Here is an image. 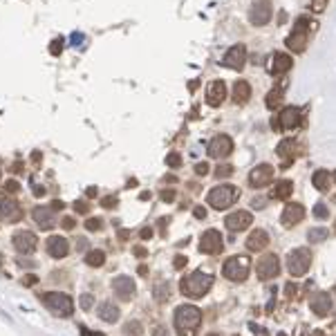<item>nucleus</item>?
Wrapping results in <instances>:
<instances>
[{
  "mask_svg": "<svg viewBox=\"0 0 336 336\" xmlns=\"http://www.w3.org/2000/svg\"><path fill=\"white\" fill-rule=\"evenodd\" d=\"M175 329L177 336H195L197 327L202 325V311L195 305H180L175 309Z\"/></svg>",
  "mask_w": 336,
  "mask_h": 336,
  "instance_id": "1",
  "label": "nucleus"
},
{
  "mask_svg": "<svg viewBox=\"0 0 336 336\" xmlns=\"http://www.w3.org/2000/svg\"><path fill=\"white\" fill-rule=\"evenodd\" d=\"M213 287V276L211 274H204V271H195V274L191 276H184V278L180 280V292L182 296L186 298H204L209 289Z\"/></svg>",
  "mask_w": 336,
  "mask_h": 336,
  "instance_id": "2",
  "label": "nucleus"
},
{
  "mask_svg": "<svg viewBox=\"0 0 336 336\" xmlns=\"http://www.w3.org/2000/svg\"><path fill=\"white\" fill-rule=\"evenodd\" d=\"M40 300L47 309L52 311L54 316H72L74 311V300L68 296V294H61V292H47V294H40Z\"/></svg>",
  "mask_w": 336,
  "mask_h": 336,
  "instance_id": "3",
  "label": "nucleus"
},
{
  "mask_svg": "<svg viewBox=\"0 0 336 336\" xmlns=\"http://www.w3.org/2000/svg\"><path fill=\"white\" fill-rule=\"evenodd\" d=\"M316 23H311L309 18H305V16H300L296 20V25H294V32L287 36V47H289L292 52H305V47L309 43V29H314Z\"/></svg>",
  "mask_w": 336,
  "mask_h": 336,
  "instance_id": "4",
  "label": "nucleus"
},
{
  "mask_svg": "<svg viewBox=\"0 0 336 336\" xmlns=\"http://www.w3.org/2000/svg\"><path fill=\"white\" fill-rule=\"evenodd\" d=\"M251 271V260L247 256H233L222 264V274L231 282H244Z\"/></svg>",
  "mask_w": 336,
  "mask_h": 336,
  "instance_id": "5",
  "label": "nucleus"
},
{
  "mask_svg": "<svg viewBox=\"0 0 336 336\" xmlns=\"http://www.w3.org/2000/svg\"><path fill=\"white\" fill-rule=\"evenodd\" d=\"M311 267V251L307 247H298L294 249L289 256H287V271L294 276V278H300L305 276Z\"/></svg>",
  "mask_w": 336,
  "mask_h": 336,
  "instance_id": "6",
  "label": "nucleus"
},
{
  "mask_svg": "<svg viewBox=\"0 0 336 336\" xmlns=\"http://www.w3.org/2000/svg\"><path fill=\"white\" fill-rule=\"evenodd\" d=\"M235 197H238V188L231 186V184H222V186H215L213 191L209 193L206 202L213 206L215 211H224L235 202Z\"/></svg>",
  "mask_w": 336,
  "mask_h": 336,
  "instance_id": "7",
  "label": "nucleus"
},
{
  "mask_svg": "<svg viewBox=\"0 0 336 336\" xmlns=\"http://www.w3.org/2000/svg\"><path fill=\"white\" fill-rule=\"evenodd\" d=\"M300 121H303V110L298 105H287V108H282L278 119H274V128H278V130H294V128L300 126Z\"/></svg>",
  "mask_w": 336,
  "mask_h": 336,
  "instance_id": "8",
  "label": "nucleus"
},
{
  "mask_svg": "<svg viewBox=\"0 0 336 336\" xmlns=\"http://www.w3.org/2000/svg\"><path fill=\"white\" fill-rule=\"evenodd\" d=\"M274 16V7H271V0H253L251 9H249V20L251 25L256 27H262L267 25Z\"/></svg>",
  "mask_w": 336,
  "mask_h": 336,
  "instance_id": "9",
  "label": "nucleus"
},
{
  "mask_svg": "<svg viewBox=\"0 0 336 336\" xmlns=\"http://www.w3.org/2000/svg\"><path fill=\"white\" fill-rule=\"evenodd\" d=\"M256 274L260 280H271L276 278V276L280 274V260L276 253H267V256H262L260 260L256 264Z\"/></svg>",
  "mask_w": 336,
  "mask_h": 336,
  "instance_id": "10",
  "label": "nucleus"
},
{
  "mask_svg": "<svg viewBox=\"0 0 336 336\" xmlns=\"http://www.w3.org/2000/svg\"><path fill=\"white\" fill-rule=\"evenodd\" d=\"M206 150H209V157L224 159L233 152V139L229 137V135H217V137H213L209 141V148Z\"/></svg>",
  "mask_w": 336,
  "mask_h": 336,
  "instance_id": "11",
  "label": "nucleus"
},
{
  "mask_svg": "<svg viewBox=\"0 0 336 336\" xmlns=\"http://www.w3.org/2000/svg\"><path fill=\"white\" fill-rule=\"evenodd\" d=\"M224 249L222 242V233L215 231V229H209V231L202 233V240H199V251L209 253V256H217Z\"/></svg>",
  "mask_w": 336,
  "mask_h": 336,
  "instance_id": "12",
  "label": "nucleus"
},
{
  "mask_svg": "<svg viewBox=\"0 0 336 336\" xmlns=\"http://www.w3.org/2000/svg\"><path fill=\"white\" fill-rule=\"evenodd\" d=\"M274 166L271 164H258L256 168L249 173V184L253 188H264L274 182Z\"/></svg>",
  "mask_w": 336,
  "mask_h": 336,
  "instance_id": "13",
  "label": "nucleus"
},
{
  "mask_svg": "<svg viewBox=\"0 0 336 336\" xmlns=\"http://www.w3.org/2000/svg\"><path fill=\"white\" fill-rule=\"evenodd\" d=\"M0 220L7 224H16L23 220V206L11 197L0 199Z\"/></svg>",
  "mask_w": 336,
  "mask_h": 336,
  "instance_id": "14",
  "label": "nucleus"
},
{
  "mask_svg": "<svg viewBox=\"0 0 336 336\" xmlns=\"http://www.w3.org/2000/svg\"><path fill=\"white\" fill-rule=\"evenodd\" d=\"M11 240H14L16 251L23 253V256H29V253H34V251H36V247H38V238H36V235H34L32 231H16Z\"/></svg>",
  "mask_w": 336,
  "mask_h": 336,
  "instance_id": "15",
  "label": "nucleus"
},
{
  "mask_svg": "<svg viewBox=\"0 0 336 336\" xmlns=\"http://www.w3.org/2000/svg\"><path fill=\"white\" fill-rule=\"evenodd\" d=\"M32 217L36 222V227L43 229V231H50V229L56 227V211L52 206H36L32 211Z\"/></svg>",
  "mask_w": 336,
  "mask_h": 336,
  "instance_id": "16",
  "label": "nucleus"
},
{
  "mask_svg": "<svg viewBox=\"0 0 336 336\" xmlns=\"http://www.w3.org/2000/svg\"><path fill=\"white\" fill-rule=\"evenodd\" d=\"M244 63H247V47L242 43L233 45L231 50L224 54V58H222V65L224 68H231V70H242Z\"/></svg>",
  "mask_w": 336,
  "mask_h": 336,
  "instance_id": "17",
  "label": "nucleus"
},
{
  "mask_svg": "<svg viewBox=\"0 0 336 336\" xmlns=\"http://www.w3.org/2000/svg\"><path fill=\"white\" fill-rule=\"evenodd\" d=\"M112 289H115L119 300H132L137 287H135V280L130 276H117V278L112 280Z\"/></svg>",
  "mask_w": 336,
  "mask_h": 336,
  "instance_id": "18",
  "label": "nucleus"
},
{
  "mask_svg": "<svg viewBox=\"0 0 336 336\" xmlns=\"http://www.w3.org/2000/svg\"><path fill=\"white\" fill-rule=\"evenodd\" d=\"M305 220V206L303 204H287L285 206V211H282V215H280V222H282V227H287V229H292V227H296V224H300Z\"/></svg>",
  "mask_w": 336,
  "mask_h": 336,
  "instance_id": "19",
  "label": "nucleus"
},
{
  "mask_svg": "<svg viewBox=\"0 0 336 336\" xmlns=\"http://www.w3.org/2000/svg\"><path fill=\"white\" fill-rule=\"evenodd\" d=\"M253 222V215L249 213V211H233L231 215L224 220V224H227L229 231L238 233V231H244V229H249Z\"/></svg>",
  "mask_w": 336,
  "mask_h": 336,
  "instance_id": "20",
  "label": "nucleus"
},
{
  "mask_svg": "<svg viewBox=\"0 0 336 336\" xmlns=\"http://www.w3.org/2000/svg\"><path fill=\"white\" fill-rule=\"evenodd\" d=\"M45 247H47V253H50L52 258H56V260H61V258H65L70 253V242L63 235H52Z\"/></svg>",
  "mask_w": 336,
  "mask_h": 336,
  "instance_id": "21",
  "label": "nucleus"
},
{
  "mask_svg": "<svg viewBox=\"0 0 336 336\" xmlns=\"http://www.w3.org/2000/svg\"><path fill=\"white\" fill-rule=\"evenodd\" d=\"M224 99H227V85H224V81H213V83L209 85V90H206V103H209L211 108H217V105H222Z\"/></svg>",
  "mask_w": 336,
  "mask_h": 336,
  "instance_id": "22",
  "label": "nucleus"
},
{
  "mask_svg": "<svg viewBox=\"0 0 336 336\" xmlns=\"http://www.w3.org/2000/svg\"><path fill=\"white\" fill-rule=\"evenodd\" d=\"M311 311H314L316 316H327L329 311H332V298H329L327 292H318L314 298H311Z\"/></svg>",
  "mask_w": 336,
  "mask_h": 336,
  "instance_id": "23",
  "label": "nucleus"
},
{
  "mask_svg": "<svg viewBox=\"0 0 336 336\" xmlns=\"http://www.w3.org/2000/svg\"><path fill=\"white\" fill-rule=\"evenodd\" d=\"M292 65H294V58L289 54H282V52H278V54L271 56L269 70H271V74H287L292 70Z\"/></svg>",
  "mask_w": 336,
  "mask_h": 336,
  "instance_id": "24",
  "label": "nucleus"
},
{
  "mask_svg": "<svg viewBox=\"0 0 336 336\" xmlns=\"http://www.w3.org/2000/svg\"><path fill=\"white\" fill-rule=\"evenodd\" d=\"M267 244H269V233L264 231V229H256V231H251V235L247 238V249L249 251H262Z\"/></svg>",
  "mask_w": 336,
  "mask_h": 336,
  "instance_id": "25",
  "label": "nucleus"
},
{
  "mask_svg": "<svg viewBox=\"0 0 336 336\" xmlns=\"http://www.w3.org/2000/svg\"><path fill=\"white\" fill-rule=\"evenodd\" d=\"M298 141H294V139H282L280 144H278V148H276V152H278V157H282L285 162H292V159H296L298 157Z\"/></svg>",
  "mask_w": 336,
  "mask_h": 336,
  "instance_id": "26",
  "label": "nucleus"
},
{
  "mask_svg": "<svg viewBox=\"0 0 336 336\" xmlns=\"http://www.w3.org/2000/svg\"><path fill=\"white\" fill-rule=\"evenodd\" d=\"M97 314H99V318H101V321H105V323H117V321H119V316H121V311H119V307H117L115 303L105 300V303L99 305Z\"/></svg>",
  "mask_w": 336,
  "mask_h": 336,
  "instance_id": "27",
  "label": "nucleus"
},
{
  "mask_svg": "<svg viewBox=\"0 0 336 336\" xmlns=\"http://www.w3.org/2000/svg\"><path fill=\"white\" fill-rule=\"evenodd\" d=\"M251 99V85L247 83V81H235L233 83V101L238 103V105H244L247 101Z\"/></svg>",
  "mask_w": 336,
  "mask_h": 336,
  "instance_id": "28",
  "label": "nucleus"
},
{
  "mask_svg": "<svg viewBox=\"0 0 336 336\" xmlns=\"http://www.w3.org/2000/svg\"><path fill=\"white\" fill-rule=\"evenodd\" d=\"M292 193H294V182H289V180L276 182V186L271 188V197L274 199H289Z\"/></svg>",
  "mask_w": 336,
  "mask_h": 336,
  "instance_id": "29",
  "label": "nucleus"
},
{
  "mask_svg": "<svg viewBox=\"0 0 336 336\" xmlns=\"http://www.w3.org/2000/svg\"><path fill=\"white\" fill-rule=\"evenodd\" d=\"M311 184L316 186V191H321V193H325L327 188H329V170H316L314 175H311Z\"/></svg>",
  "mask_w": 336,
  "mask_h": 336,
  "instance_id": "30",
  "label": "nucleus"
},
{
  "mask_svg": "<svg viewBox=\"0 0 336 336\" xmlns=\"http://www.w3.org/2000/svg\"><path fill=\"white\" fill-rule=\"evenodd\" d=\"M105 262V253L101 249H92L85 253V264L87 267H103Z\"/></svg>",
  "mask_w": 336,
  "mask_h": 336,
  "instance_id": "31",
  "label": "nucleus"
},
{
  "mask_svg": "<svg viewBox=\"0 0 336 336\" xmlns=\"http://www.w3.org/2000/svg\"><path fill=\"white\" fill-rule=\"evenodd\" d=\"M267 108L269 110H276L278 108V105L282 103V87H274V90H271L269 94H267Z\"/></svg>",
  "mask_w": 336,
  "mask_h": 336,
  "instance_id": "32",
  "label": "nucleus"
},
{
  "mask_svg": "<svg viewBox=\"0 0 336 336\" xmlns=\"http://www.w3.org/2000/svg\"><path fill=\"white\" fill-rule=\"evenodd\" d=\"M123 334L126 336H144V327H141L139 321H128L123 325Z\"/></svg>",
  "mask_w": 336,
  "mask_h": 336,
  "instance_id": "33",
  "label": "nucleus"
},
{
  "mask_svg": "<svg viewBox=\"0 0 336 336\" xmlns=\"http://www.w3.org/2000/svg\"><path fill=\"white\" fill-rule=\"evenodd\" d=\"M168 296H170L168 282H157V285H155V300H157V303H164Z\"/></svg>",
  "mask_w": 336,
  "mask_h": 336,
  "instance_id": "34",
  "label": "nucleus"
},
{
  "mask_svg": "<svg viewBox=\"0 0 336 336\" xmlns=\"http://www.w3.org/2000/svg\"><path fill=\"white\" fill-rule=\"evenodd\" d=\"M329 235L327 229H321V227H316V229H309V233H307V238H309V242H323Z\"/></svg>",
  "mask_w": 336,
  "mask_h": 336,
  "instance_id": "35",
  "label": "nucleus"
},
{
  "mask_svg": "<svg viewBox=\"0 0 336 336\" xmlns=\"http://www.w3.org/2000/svg\"><path fill=\"white\" fill-rule=\"evenodd\" d=\"M85 229H87V231H101V229H103V220H101V217H87Z\"/></svg>",
  "mask_w": 336,
  "mask_h": 336,
  "instance_id": "36",
  "label": "nucleus"
},
{
  "mask_svg": "<svg viewBox=\"0 0 336 336\" xmlns=\"http://www.w3.org/2000/svg\"><path fill=\"white\" fill-rule=\"evenodd\" d=\"M166 166H168V168H180V166H182V155H180V152H168Z\"/></svg>",
  "mask_w": 336,
  "mask_h": 336,
  "instance_id": "37",
  "label": "nucleus"
},
{
  "mask_svg": "<svg viewBox=\"0 0 336 336\" xmlns=\"http://www.w3.org/2000/svg\"><path fill=\"white\" fill-rule=\"evenodd\" d=\"M215 175H217V180L229 177V175H233V166H229V164H220L217 170H215Z\"/></svg>",
  "mask_w": 336,
  "mask_h": 336,
  "instance_id": "38",
  "label": "nucleus"
},
{
  "mask_svg": "<svg viewBox=\"0 0 336 336\" xmlns=\"http://www.w3.org/2000/svg\"><path fill=\"white\" fill-rule=\"evenodd\" d=\"M92 305H94V296H92V294H83V296H81V307L87 311Z\"/></svg>",
  "mask_w": 336,
  "mask_h": 336,
  "instance_id": "39",
  "label": "nucleus"
},
{
  "mask_svg": "<svg viewBox=\"0 0 336 336\" xmlns=\"http://www.w3.org/2000/svg\"><path fill=\"white\" fill-rule=\"evenodd\" d=\"M50 52L54 56H58L63 52V40H52V45H50Z\"/></svg>",
  "mask_w": 336,
  "mask_h": 336,
  "instance_id": "40",
  "label": "nucleus"
},
{
  "mask_svg": "<svg viewBox=\"0 0 336 336\" xmlns=\"http://www.w3.org/2000/svg\"><path fill=\"white\" fill-rule=\"evenodd\" d=\"M325 7H327V0H311V9H314L316 14H321Z\"/></svg>",
  "mask_w": 336,
  "mask_h": 336,
  "instance_id": "41",
  "label": "nucleus"
},
{
  "mask_svg": "<svg viewBox=\"0 0 336 336\" xmlns=\"http://www.w3.org/2000/svg\"><path fill=\"white\" fill-rule=\"evenodd\" d=\"M18 188H20V184L16 180H9L7 184H5V193H18Z\"/></svg>",
  "mask_w": 336,
  "mask_h": 336,
  "instance_id": "42",
  "label": "nucleus"
},
{
  "mask_svg": "<svg viewBox=\"0 0 336 336\" xmlns=\"http://www.w3.org/2000/svg\"><path fill=\"white\" fill-rule=\"evenodd\" d=\"M314 215H316V217H327V215H329L327 206H325V204H316V209H314Z\"/></svg>",
  "mask_w": 336,
  "mask_h": 336,
  "instance_id": "43",
  "label": "nucleus"
},
{
  "mask_svg": "<svg viewBox=\"0 0 336 336\" xmlns=\"http://www.w3.org/2000/svg\"><path fill=\"white\" fill-rule=\"evenodd\" d=\"M101 206H103V209H115V206H117V197H112V195L103 197L101 199Z\"/></svg>",
  "mask_w": 336,
  "mask_h": 336,
  "instance_id": "44",
  "label": "nucleus"
},
{
  "mask_svg": "<svg viewBox=\"0 0 336 336\" xmlns=\"http://www.w3.org/2000/svg\"><path fill=\"white\" fill-rule=\"evenodd\" d=\"M209 168H211V166H209L206 162H199L197 166H195V173H197V175H209Z\"/></svg>",
  "mask_w": 336,
  "mask_h": 336,
  "instance_id": "45",
  "label": "nucleus"
},
{
  "mask_svg": "<svg viewBox=\"0 0 336 336\" xmlns=\"http://www.w3.org/2000/svg\"><path fill=\"white\" fill-rule=\"evenodd\" d=\"M184 264H186V258L184 256H175V260H173V267L175 269H184Z\"/></svg>",
  "mask_w": 336,
  "mask_h": 336,
  "instance_id": "46",
  "label": "nucleus"
},
{
  "mask_svg": "<svg viewBox=\"0 0 336 336\" xmlns=\"http://www.w3.org/2000/svg\"><path fill=\"white\" fill-rule=\"evenodd\" d=\"M74 211H76V213H87V211H90V206H87L85 202H76L74 204Z\"/></svg>",
  "mask_w": 336,
  "mask_h": 336,
  "instance_id": "47",
  "label": "nucleus"
},
{
  "mask_svg": "<svg viewBox=\"0 0 336 336\" xmlns=\"http://www.w3.org/2000/svg\"><path fill=\"white\" fill-rule=\"evenodd\" d=\"M132 253H135V256H139V258H146V256H148V251H146V247H132Z\"/></svg>",
  "mask_w": 336,
  "mask_h": 336,
  "instance_id": "48",
  "label": "nucleus"
},
{
  "mask_svg": "<svg viewBox=\"0 0 336 336\" xmlns=\"http://www.w3.org/2000/svg\"><path fill=\"white\" fill-rule=\"evenodd\" d=\"M162 199H164V202H173V199H175V191H162Z\"/></svg>",
  "mask_w": 336,
  "mask_h": 336,
  "instance_id": "49",
  "label": "nucleus"
},
{
  "mask_svg": "<svg viewBox=\"0 0 336 336\" xmlns=\"http://www.w3.org/2000/svg\"><path fill=\"white\" fill-rule=\"evenodd\" d=\"M63 229H68V231H70V229H74V217H63Z\"/></svg>",
  "mask_w": 336,
  "mask_h": 336,
  "instance_id": "50",
  "label": "nucleus"
},
{
  "mask_svg": "<svg viewBox=\"0 0 336 336\" xmlns=\"http://www.w3.org/2000/svg\"><path fill=\"white\" fill-rule=\"evenodd\" d=\"M81 336H103L101 332H92V329L87 327H81Z\"/></svg>",
  "mask_w": 336,
  "mask_h": 336,
  "instance_id": "51",
  "label": "nucleus"
},
{
  "mask_svg": "<svg viewBox=\"0 0 336 336\" xmlns=\"http://www.w3.org/2000/svg\"><path fill=\"white\" fill-rule=\"evenodd\" d=\"M141 238H144V240L152 238V229H148V227H146V229H141Z\"/></svg>",
  "mask_w": 336,
  "mask_h": 336,
  "instance_id": "52",
  "label": "nucleus"
},
{
  "mask_svg": "<svg viewBox=\"0 0 336 336\" xmlns=\"http://www.w3.org/2000/svg\"><path fill=\"white\" fill-rule=\"evenodd\" d=\"M193 213H195V217H199V220H202V217H206V209H202V206H197V209L193 211Z\"/></svg>",
  "mask_w": 336,
  "mask_h": 336,
  "instance_id": "53",
  "label": "nucleus"
},
{
  "mask_svg": "<svg viewBox=\"0 0 336 336\" xmlns=\"http://www.w3.org/2000/svg\"><path fill=\"white\" fill-rule=\"evenodd\" d=\"M63 206H65V204H63L61 199H54V202H52V209H54V211H63Z\"/></svg>",
  "mask_w": 336,
  "mask_h": 336,
  "instance_id": "54",
  "label": "nucleus"
},
{
  "mask_svg": "<svg viewBox=\"0 0 336 336\" xmlns=\"http://www.w3.org/2000/svg\"><path fill=\"white\" fill-rule=\"evenodd\" d=\"M36 280H38L36 276H29V278L23 280V285H27V287H29V285H36Z\"/></svg>",
  "mask_w": 336,
  "mask_h": 336,
  "instance_id": "55",
  "label": "nucleus"
},
{
  "mask_svg": "<svg viewBox=\"0 0 336 336\" xmlns=\"http://www.w3.org/2000/svg\"><path fill=\"white\" fill-rule=\"evenodd\" d=\"M119 238H121V240H128V238H130V231H128V229H121V231H119Z\"/></svg>",
  "mask_w": 336,
  "mask_h": 336,
  "instance_id": "56",
  "label": "nucleus"
},
{
  "mask_svg": "<svg viewBox=\"0 0 336 336\" xmlns=\"http://www.w3.org/2000/svg\"><path fill=\"white\" fill-rule=\"evenodd\" d=\"M72 38H74V45H79V43H81V40H83V34H74V36H72Z\"/></svg>",
  "mask_w": 336,
  "mask_h": 336,
  "instance_id": "57",
  "label": "nucleus"
},
{
  "mask_svg": "<svg viewBox=\"0 0 336 336\" xmlns=\"http://www.w3.org/2000/svg\"><path fill=\"white\" fill-rule=\"evenodd\" d=\"M94 195H97V188L90 186V188H87V197H94Z\"/></svg>",
  "mask_w": 336,
  "mask_h": 336,
  "instance_id": "58",
  "label": "nucleus"
},
{
  "mask_svg": "<svg viewBox=\"0 0 336 336\" xmlns=\"http://www.w3.org/2000/svg\"><path fill=\"white\" fill-rule=\"evenodd\" d=\"M155 336H164V327H157L155 329Z\"/></svg>",
  "mask_w": 336,
  "mask_h": 336,
  "instance_id": "59",
  "label": "nucleus"
},
{
  "mask_svg": "<svg viewBox=\"0 0 336 336\" xmlns=\"http://www.w3.org/2000/svg\"><path fill=\"white\" fill-rule=\"evenodd\" d=\"M332 180H334V182H336V173H334V175H332Z\"/></svg>",
  "mask_w": 336,
  "mask_h": 336,
  "instance_id": "60",
  "label": "nucleus"
},
{
  "mask_svg": "<svg viewBox=\"0 0 336 336\" xmlns=\"http://www.w3.org/2000/svg\"><path fill=\"white\" fill-rule=\"evenodd\" d=\"M209 336H220V334H209Z\"/></svg>",
  "mask_w": 336,
  "mask_h": 336,
  "instance_id": "61",
  "label": "nucleus"
},
{
  "mask_svg": "<svg viewBox=\"0 0 336 336\" xmlns=\"http://www.w3.org/2000/svg\"><path fill=\"white\" fill-rule=\"evenodd\" d=\"M334 294H336V285H334Z\"/></svg>",
  "mask_w": 336,
  "mask_h": 336,
  "instance_id": "62",
  "label": "nucleus"
},
{
  "mask_svg": "<svg viewBox=\"0 0 336 336\" xmlns=\"http://www.w3.org/2000/svg\"><path fill=\"white\" fill-rule=\"evenodd\" d=\"M334 231H336V224H334Z\"/></svg>",
  "mask_w": 336,
  "mask_h": 336,
  "instance_id": "63",
  "label": "nucleus"
}]
</instances>
